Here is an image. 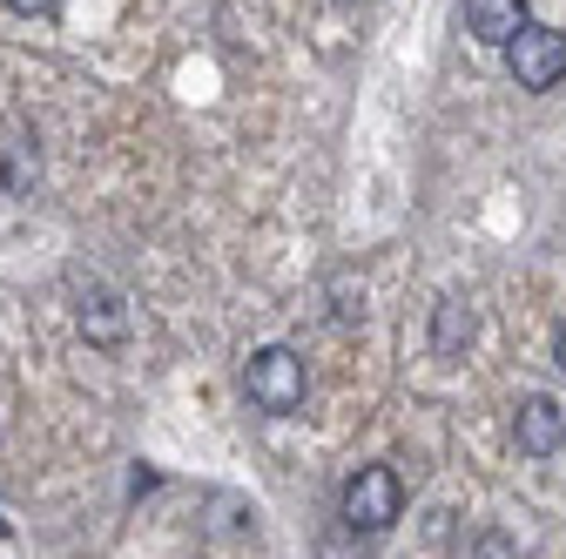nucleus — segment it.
<instances>
[{
  "mask_svg": "<svg viewBox=\"0 0 566 559\" xmlns=\"http://www.w3.org/2000/svg\"><path fill=\"white\" fill-rule=\"evenodd\" d=\"M472 559H520V546H513L506 532H479V539H472Z\"/></svg>",
  "mask_w": 566,
  "mask_h": 559,
  "instance_id": "1a4fd4ad",
  "label": "nucleus"
},
{
  "mask_svg": "<svg viewBox=\"0 0 566 559\" xmlns=\"http://www.w3.org/2000/svg\"><path fill=\"white\" fill-rule=\"evenodd\" d=\"M405 513V478L391 465H358L344 485V526L350 532H385Z\"/></svg>",
  "mask_w": 566,
  "mask_h": 559,
  "instance_id": "f03ea898",
  "label": "nucleus"
},
{
  "mask_svg": "<svg viewBox=\"0 0 566 559\" xmlns=\"http://www.w3.org/2000/svg\"><path fill=\"white\" fill-rule=\"evenodd\" d=\"M459 21H465V34H472V41H485V48H506V41L526 28V0H465V8H459Z\"/></svg>",
  "mask_w": 566,
  "mask_h": 559,
  "instance_id": "39448f33",
  "label": "nucleus"
},
{
  "mask_svg": "<svg viewBox=\"0 0 566 559\" xmlns=\"http://www.w3.org/2000/svg\"><path fill=\"white\" fill-rule=\"evenodd\" d=\"M513 439H520L526 458H553V452L566 445V411H559L553 398H526L520 418H513Z\"/></svg>",
  "mask_w": 566,
  "mask_h": 559,
  "instance_id": "20e7f679",
  "label": "nucleus"
},
{
  "mask_svg": "<svg viewBox=\"0 0 566 559\" xmlns=\"http://www.w3.org/2000/svg\"><path fill=\"white\" fill-rule=\"evenodd\" d=\"M553 358H559V371H566V330H559V344H553Z\"/></svg>",
  "mask_w": 566,
  "mask_h": 559,
  "instance_id": "9b49d317",
  "label": "nucleus"
},
{
  "mask_svg": "<svg viewBox=\"0 0 566 559\" xmlns=\"http://www.w3.org/2000/svg\"><path fill=\"white\" fill-rule=\"evenodd\" d=\"M0 182H8V196H21V189L34 182V156H28V143L8 149V169H0Z\"/></svg>",
  "mask_w": 566,
  "mask_h": 559,
  "instance_id": "6e6552de",
  "label": "nucleus"
},
{
  "mask_svg": "<svg viewBox=\"0 0 566 559\" xmlns=\"http://www.w3.org/2000/svg\"><path fill=\"white\" fill-rule=\"evenodd\" d=\"M506 67H513V82H520V88H533V95L559 88V82H566V34H559V28L526 21V28L506 41Z\"/></svg>",
  "mask_w": 566,
  "mask_h": 559,
  "instance_id": "7ed1b4c3",
  "label": "nucleus"
},
{
  "mask_svg": "<svg viewBox=\"0 0 566 559\" xmlns=\"http://www.w3.org/2000/svg\"><path fill=\"white\" fill-rule=\"evenodd\" d=\"M0 539H8V526H0Z\"/></svg>",
  "mask_w": 566,
  "mask_h": 559,
  "instance_id": "f8f14e48",
  "label": "nucleus"
},
{
  "mask_svg": "<svg viewBox=\"0 0 566 559\" xmlns=\"http://www.w3.org/2000/svg\"><path fill=\"white\" fill-rule=\"evenodd\" d=\"M243 391H250L256 411L291 418V411L304 404V358L291 351V344H263V351L243 365Z\"/></svg>",
  "mask_w": 566,
  "mask_h": 559,
  "instance_id": "f257e3e1",
  "label": "nucleus"
},
{
  "mask_svg": "<svg viewBox=\"0 0 566 559\" xmlns=\"http://www.w3.org/2000/svg\"><path fill=\"white\" fill-rule=\"evenodd\" d=\"M472 330H479V324H472V310L446 297V304L432 310V358H446V365H452V358H465V344H472Z\"/></svg>",
  "mask_w": 566,
  "mask_h": 559,
  "instance_id": "0eeeda50",
  "label": "nucleus"
},
{
  "mask_svg": "<svg viewBox=\"0 0 566 559\" xmlns=\"http://www.w3.org/2000/svg\"><path fill=\"white\" fill-rule=\"evenodd\" d=\"M8 8H14V14H54L61 0H8Z\"/></svg>",
  "mask_w": 566,
  "mask_h": 559,
  "instance_id": "9d476101",
  "label": "nucleus"
},
{
  "mask_svg": "<svg viewBox=\"0 0 566 559\" xmlns=\"http://www.w3.org/2000/svg\"><path fill=\"white\" fill-rule=\"evenodd\" d=\"M82 337L102 344V351H115V344L128 337V304H122L115 291H88V297H82Z\"/></svg>",
  "mask_w": 566,
  "mask_h": 559,
  "instance_id": "423d86ee",
  "label": "nucleus"
}]
</instances>
